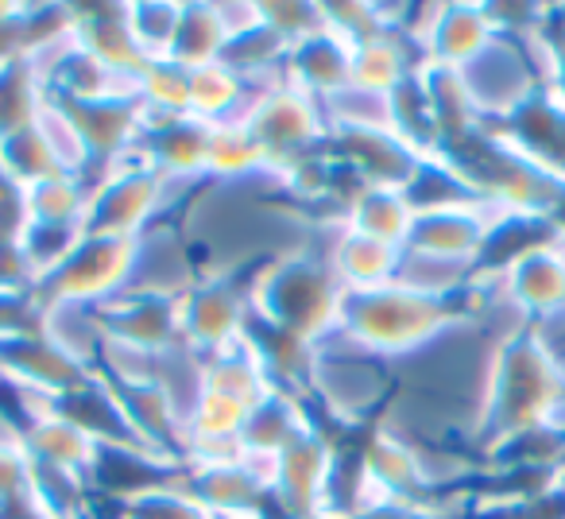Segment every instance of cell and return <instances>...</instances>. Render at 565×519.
I'll list each match as a JSON object with an SVG mask.
<instances>
[{"instance_id": "cell-1", "label": "cell", "mask_w": 565, "mask_h": 519, "mask_svg": "<svg viewBox=\"0 0 565 519\" xmlns=\"http://www.w3.org/2000/svg\"><path fill=\"white\" fill-rule=\"evenodd\" d=\"M500 411L508 426L503 434H531L565 411V369L534 333H523L508 349L500 372Z\"/></svg>"}, {"instance_id": "cell-2", "label": "cell", "mask_w": 565, "mask_h": 519, "mask_svg": "<svg viewBox=\"0 0 565 519\" xmlns=\"http://www.w3.org/2000/svg\"><path fill=\"white\" fill-rule=\"evenodd\" d=\"M511 295L523 310L542 318L565 315V241H546L526 248L511 264Z\"/></svg>"}, {"instance_id": "cell-3", "label": "cell", "mask_w": 565, "mask_h": 519, "mask_svg": "<svg viewBox=\"0 0 565 519\" xmlns=\"http://www.w3.org/2000/svg\"><path fill=\"white\" fill-rule=\"evenodd\" d=\"M526 113H531V140L523 156L565 182V89H546L542 97L534 94Z\"/></svg>"}]
</instances>
